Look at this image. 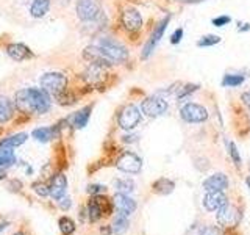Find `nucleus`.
<instances>
[{
    "label": "nucleus",
    "instance_id": "1",
    "mask_svg": "<svg viewBox=\"0 0 250 235\" xmlns=\"http://www.w3.org/2000/svg\"><path fill=\"white\" fill-rule=\"evenodd\" d=\"M16 108L27 115H44L52 107L50 94L42 88H22L14 96Z\"/></svg>",
    "mask_w": 250,
    "mask_h": 235
},
{
    "label": "nucleus",
    "instance_id": "2",
    "mask_svg": "<svg viewBox=\"0 0 250 235\" xmlns=\"http://www.w3.org/2000/svg\"><path fill=\"white\" fill-rule=\"evenodd\" d=\"M77 18L82 22H94L102 18V2L100 0H77L75 3Z\"/></svg>",
    "mask_w": 250,
    "mask_h": 235
},
{
    "label": "nucleus",
    "instance_id": "3",
    "mask_svg": "<svg viewBox=\"0 0 250 235\" xmlns=\"http://www.w3.org/2000/svg\"><path fill=\"white\" fill-rule=\"evenodd\" d=\"M41 88L45 90L47 93L50 94V96H60L61 93L66 91V86H67V77L62 74V72H57V70H53V72H45L41 80Z\"/></svg>",
    "mask_w": 250,
    "mask_h": 235
},
{
    "label": "nucleus",
    "instance_id": "4",
    "mask_svg": "<svg viewBox=\"0 0 250 235\" xmlns=\"http://www.w3.org/2000/svg\"><path fill=\"white\" fill-rule=\"evenodd\" d=\"M97 46L108 55L109 60H111L114 65L116 63H124L128 60V50L113 38H100L97 41Z\"/></svg>",
    "mask_w": 250,
    "mask_h": 235
},
{
    "label": "nucleus",
    "instance_id": "5",
    "mask_svg": "<svg viewBox=\"0 0 250 235\" xmlns=\"http://www.w3.org/2000/svg\"><path fill=\"white\" fill-rule=\"evenodd\" d=\"M180 116H182L183 121L189 124H200L208 119V112L205 107L194 104V102H188L180 110Z\"/></svg>",
    "mask_w": 250,
    "mask_h": 235
},
{
    "label": "nucleus",
    "instance_id": "6",
    "mask_svg": "<svg viewBox=\"0 0 250 235\" xmlns=\"http://www.w3.org/2000/svg\"><path fill=\"white\" fill-rule=\"evenodd\" d=\"M143 119V113L136 105H127L122 112L119 113V118H117V122H119L121 129L124 130H133L136 125Z\"/></svg>",
    "mask_w": 250,
    "mask_h": 235
},
{
    "label": "nucleus",
    "instance_id": "7",
    "mask_svg": "<svg viewBox=\"0 0 250 235\" xmlns=\"http://www.w3.org/2000/svg\"><path fill=\"white\" fill-rule=\"evenodd\" d=\"M169 110V105L166 99L158 97V96H152V97H147L143 100L141 104V112H143L146 116L148 118H158L163 116Z\"/></svg>",
    "mask_w": 250,
    "mask_h": 235
},
{
    "label": "nucleus",
    "instance_id": "8",
    "mask_svg": "<svg viewBox=\"0 0 250 235\" xmlns=\"http://www.w3.org/2000/svg\"><path fill=\"white\" fill-rule=\"evenodd\" d=\"M83 58L86 61H89L91 65H96V66H100V68H109V66L114 65V63L109 60L108 55L102 50L97 44L86 47V49L83 50Z\"/></svg>",
    "mask_w": 250,
    "mask_h": 235
},
{
    "label": "nucleus",
    "instance_id": "9",
    "mask_svg": "<svg viewBox=\"0 0 250 235\" xmlns=\"http://www.w3.org/2000/svg\"><path fill=\"white\" fill-rule=\"evenodd\" d=\"M169 21H170V16H166V18H164V19L158 24V25L155 27V30L152 31L150 38H148V41L146 43L144 49H143V53H141V57H143L144 60L150 57V53L155 50L156 44H158V43L161 41V38H163V35H164V31H166V28H167V25H169Z\"/></svg>",
    "mask_w": 250,
    "mask_h": 235
},
{
    "label": "nucleus",
    "instance_id": "10",
    "mask_svg": "<svg viewBox=\"0 0 250 235\" xmlns=\"http://www.w3.org/2000/svg\"><path fill=\"white\" fill-rule=\"evenodd\" d=\"M121 24L124 28L130 31V33H136L143 28V16L136 10V8H125L121 14Z\"/></svg>",
    "mask_w": 250,
    "mask_h": 235
},
{
    "label": "nucleus",
    "instance_id": "11",
    "mask_svg": "<svg viewBox=\"0 0 250 235\" xmlns=\"http://www.w3.org/2000/svg\"><path fill=\"white\" fill-rule=\"evenodd\" d=\"M117 169H121L124 172H128V174H138L143 168V160L135 152H124L116 162Z\"/></svg>",
    "mask_w": 250,
    "mask_h": 235
},
{
    "label": "nucleus",
    "instance_id": "12",
    "mask_svg": "<svg viewBox=\"0 0 250 235\" xmlns=\"http://www.w3.org/2000/svg\"><path fill=\"white\" fill-rule=\"evenodd\" d=\"M239 221H241V212L234 206L227 204L221 210H217V223L221 226L233 227V226H238Z\"/></svg>",
    "mask_w": 250,
    "mask_h": 235
},
{
    "label": "nucleus",
    "instance_id": "13",
    "mask_svg": "<svg viewBox=\"0 0 250 235\" xmlns=\"http://www.w3.org/2000/svg\"><path fill=\"white\" fill-rule=\"evenodd\" d=\"M202 204L208 212H217L224 206H227L229 201H227V196L224 194V191H207Z\"/></svg>",
    "mask_w": 250,
    "mask_h": 235
},
{
    "label": "nucleus",
    "instance_id": "14",
    "mask_svg": "<svg viewBox=\"0 0 250 235\" xmlns=\"http://www.w3.org/2000/svg\"><path fill=\"white\" fill-rule=\"evenodd\" d=\"M113 204L117 210V213H122V215H127V216L131 215L133 212L136 210V202L125 193H117L113 199Z\"/></svg>",
    "mask_w": 250,
    "mask_h": 235
},
{
    "label": "nucleus",
    "instance_id": "15",
    "mask_svg": "<svg viewBox=\"0 0 250 235\" xmlns=\"http://www.w3.org/2000/svg\"><path fill=\"white\" fill-rule=\"evenodd\" d=\"M6 53H8V57L13 58L14 61H25L33 57V52L30 50V47L22 43L10 44L6 47Z\"/></svg>",
    "mask_w": 250,
    "mask_h": 235
},
{
    "label": "nucleus",
    "instance_id": "16",
    "mask_svg": "<svg viewBox=\"0 0 250 235\" xmlns=\"http://www.w3.org/2000/svg\"><path fill=\"white\" fill-rule=\"evenodd\" d=\"M203 188L207 191H224L225 188H229V177L224 172H216L203 182Z\"/></svg>",
    "mask_w": 250,
    "mask_h": 235
},
{
    "label": "nucleus",
    "instance_id": "17",
    "mask_svg": "<svg viewBox=\"0 0 250 235\" xmlns=\"http://www.w3.org/2000/svg\"><path fill=\"white\" fill-rule=\"evenodd\" d=\"M66 188H67V179L64 174H57L52 179L50 184V196L53 199H61L64 198L66 194Z\"/></svg>",
    "mask_w": 250,
    "mask_h": 235
},
{
    "label": "nucleus",
    "instance_id": "18",
    "mask_svg": "<svg viewBox=\"0 0 250 235\" xmlns=\"http://www.w3.org/2000/svg\"><path fill=\"white\" fill-rule=\"evenodd\" d=\"M16 104L6 96H0V124H5L13 119Z\"/></svg>",
    "mask_w": 250,
    "mask_h": 235
},
{
    "label": "nucleus",
    "instance_id": "19",
    "mask_svg": "<svg viewBox=\"0 0 250 235\" xmlns=\"http://www.w3.org/2000/svg\"><path fill=\"white\" fill-rule=\"evenodd\" d=\"M52 5V0H33L30 5V14L31 18L35 19H41L44 16L49 13Z\"/></svg>",
    "mask_w": 250,
    "mask_h": 235
},
{
    "label": "nucleus",
    "instance_id": "20",
    "mask_svg": "<svg viewBox=\"0 0 250 235\" xmlns=\"http://www.w3.org/2000/svg\"><path fill=\"white\" fill-rule=\"evenodd\" d=\"M27 140H28L27 133H16V135H11V137H8V138L0 141V147L14 149V147H18V146H22Z\"/></svg>",
    "mask_w": 250,
    "mask_h": 235
},
{
    "label": "nucleus",
    "instance_id": "21",
    "mask_svg": "<svg viewBox=\"0 0 250 235\" xmlns=\"http://www.w3.org/2000/svg\"><path fill=\"white\" fill-rule=\"evenodd\" d=\"M91 110H92V107H84L72 116V125L75 129H83L84 125L88 124L89 118H91Z\"/></svg>",
    "mask_w": 250,
    "mask_h": 235
},
{
    "label": "nucleus",
    "instance_id": "22",
    "mask_svg": "<svg viewBox=\"0 0 250 235\" xmlns=\"http://www.w3.org/2000/svg\"><path fill=\"white\" fill-rule=\"evenodd\" d=\"M128 216L127 215H122V213H117L116 215V219L113 221V226H111V232L114 235H122L128 231Z\"/></svg>",
    "mask_w": 250,
    "mask_h": 235
},
{
    "label": "nucleus",
    "instance_id": "23",
    "mask_svg": "<svg viewBox=\"0 0 250 235\" xmlns=\"http://www.w3.org/2000/svg\"><path fill=\"white\" fill-rule=\"evenodd\" d=\"M57 135H58V132L55 127H39L33 130V138L41 141V143H47V141H50Z\"/></svg>",
    "mask_w": 250,
    "mask_h": 235
},
{
    "label": "nucleus",
    "instance_id": "24",
    "mask_svg": "<svg viewBox=\"0 0 250 235\" xmlns=\"http://www.w3.org/2000/svg\"><path fill=\"white\" fill-rule=\"evenodd\" d=\"M14 163H16V155L13 152V149L0 147V169H5Z\"/></svg>",
    "mask_w": 250,
    "mask_h": 235
},
{
    "label": "nucleus",
    "instance_id": "25",
    "mask_svg": "<svg viewBox=\"0 0 250 235\" xmlns=\"http://www.w3.org/2000/svg\"><path fill=\"white\" fill-rule=\"evenodd\" d=\"M175 184L169 179H160L153 184V190L158 194H169L174 191Z\"/></svg>",
    "mask_w": 250,
    "mask_h": 235
},
{
    "label": "nucleus",
    "instance_id": "26",
    "mask_svg": "<svg viewBox=\"0 0 250 235\" xmlns=\"http://www.w3.org/2000/svg\"><path fill=\"white\" fill-rule=\"evenodd\" d=\"M102 75H104V68L96 66V65H91L84 70V78L89 83H96V82L102 80Z\"/></svg>",
    "mask_w": 250,
    "mask_h": 235
},
{
    "label": "nucleus",
    "instance_id": "27",
    "mask_svg": "<svg viewBox=\"0 0 250 235\" xmlns=\"http://www.w3.org/2000/svg\"><path fill=\"white\" fill-rule=\"evenodd\" d=\"M114 188L119 193L128 194L135 190V182H133L131 179H117V180H114Z\"/></svg>",
    "mask_w": 250,
    "mask_h": 235
},
{
    "label": "nucleus",
    "instance_id": "28",
    "mask_svg": "<svg viewBox=\"0 0 250 235\" xmlns=\"http://www.w3.org/2000/svg\"><path fill=\"white\" fill-rule=\"evenodd\" d=\"M246 80L244 75H239V74H227L222 80L224 86H229V88H236V86L242 85Z\"/></svg>",
    "mask_w": 250,
    "mask_h": 235
},
{
    "label": "nucleus",
    "instance_id": "29",
    "mask_svg": "<svg viewBox=\"0 0 250 235\" xmlns=\"http://www.w3.org/2000/svg\"><path fill=\"white\" fill-rule=\"evenodd\" d=\"M88 213H89V219L91 221H97L102 216V206L99 199H91L88 204Z\"/></svg>",
    "mask_w": 250,
    "mask_h": 235
},
{
    "label": "nucleus",
    "instance_id": "30",
    "mask_svg": "<svg viewBox=\"0 0 250 235\" xmlns=\"http://www.w3.org/2000/svg\"><path fill=\"white\" fill-rule=\"evenodd\" d=\"M60 231H61L62 234H64V235L74 234V232H75V223H74L70 218L62 216V218L60 219Z\"/></svg>",
    "mask_w": 250,
    "mask_h": 235
},
{
    "label": "nucleus",
    "instance_id": "31",
    "mask_svg": "<svg viewBox=\"0 0 250 235\" xmlns=\"http://www.w3.org/2000/svg\"><path fill=\"white\" fill-rule=\"evenodd\" d=\"M217 43H221V36H217V35H205V36H202L199 39L197 46L199 47H209V46H214Z\"/></svg>",
    "mask_w": 250,
    "mask_h": 235
},
{
    "label": "nucleus",
    "instance_id": "32",
    "mask_svg": "<svg viewBox=\"0 0 250 235\" xmlns=\"http://www.w3.org/2000/svg\"><path fill=\"white\" fill-rule=\"evenodd\" d=\"M229 152H230V157H231V160L234 162V164L236 166H241V155H239V152H238V147H236V144L233 143V141H230L229 143Z\"/></svg>",
    "mask_w": 250,
    "mask_h": 235
},
{
    "label": "nucleus",
    "instance_id": "33",
    "mask_svg": "<svg viewBox=\"0 0 250 235\" xmlns=\"http://www.w3.org/2000/svg\"><path fill=\"white\" fill-rule=\"evenodd\" d=\"M33 190L39 194V196H49L50 194V187H47L45 184H35Z\"/></svg>",
    "mask_w": 250,
    "mask_h": 235
},
{
    "label": "nucleus",
    "instance_id": "34",
    "mask_svg": "<svg viewBox=\"0 0 250 235\" xmlns=\"http://www.w3.org/2000/svg\"><path fill=\"white\" fill-rule=\"evenodd\" d=\"M199 235H222V231L216 226H207L200 231Z\"/></svg>",
    "mask_w": 250,
    "mask_h": 235
},
{
    "label": "nucleus",
    "instance_id": "35",
    "mask_svg": "<svg viewBox=\"0 0 250 235\" xmlns=\"http://www.w3.org/2000/svg\"><path fill=\"white\" fill-rule=\"evenodd\" d=\"M105 185H99V184H94V185H89L88 188H86V191H88L89 194H100V193H105Z\"/></svg>",
    "mask_w": 250,
    "mask_h": 235
},
{
    "label": "nucleus",
    "instance_id": "36",
    "mask_svg": "<svg viewBox=\"0 0 250 235\" xmlns=\"http://www.w3.org/2000/svg\"><path fill=\"white\" fill-rule=\"evenodd\" d=\"M195 90H197V85H188V86H185V88L177 94V97H178V99H183V97L188 96V94L192 93V91H195Z\"/></svg>",
    "mask_w": 250,
    "mask_h": 235
},
{
    "label": "nucleus",
    "instance_id": "37",
    "mask_svg": "<svg viewBox=\"0 0 250 235\" xmlns=\"http://www.w3.org/2000/svg\"><path fill=\"white\" fill-rule=\"evenodd\" d=\"M231 19H230V16H219V18H214L213 19V24L216 27H224V25H227Z\"/></svg>",
    "mask_w": 250,
    "mask_h": 235
},
{
    "label": "nucleus",
    "instance_id": "38",
    "mask_svg": "<svg viewBox=\"0 0 250 235\" xmlns=\"http://www.w3.org/2000/svg\"><path fill=\"white\" fill-rule=\"evenodd\" d=\"M182 36H183V28H177L174 31V35H172V38H170V43L172 44L180 43V41H182Z\"/></svg>",
    "mask_w": 250,
    "mask_h": 235
},
{
    "label": "nucleus",
    "instance_id": "39",
    "mask_svg": "<svg viewBox=\"0 0 250 235\" xmlns=\"http://www.w3.org/2000/svg\"><path fill=\"white\" fill-rule=\"evenodd\" d=\"M58 204H60V207H61L62 210H67V209L70 207V199H69V198H61Z\"/></svg>",
    "mask_w": 250,
    "mask_h": 235
},
{
    "label": "nucleus",
    "instance_id": "40",
    "mask_svg": "<svg viewBox=\"0 0 250 235\" xmlns=\"http://www.w3.org/2000/svg\"><path fill=\"white\" fill-rule=\"evenodd\" d=\"M241 100L244 102V105L250 108V90L246 91V93H242V96H241Z\"/></svg>",
    "mask_w": 250,
    "mask_h": 235
},
{
    "label": "nucleus",
    "instance_id": "41",
    "mask_svg": "<svg viewBox=\"0 0 250 235\" xmlns=\"http://www.w3.org/2000/svg\"><path fill=\"white\" fill-rule=\"evenodd\" d=\"M122 141L124 143H135V141H138V135H125Z\"/></svg>",
    "mask_w": 250,
    "mask_h": 235
},
{
    "label": "nucleus",
    "instance_id": "42",
    "mask_svg": "<svg viewBox=\"0 0 250 235\" xmlns=\"http://www.w3.org/2000/svg\"><path fill=\"white\" fill-rule=\"evenodd\" d=\"M183 3H200V2H205V0H180Z\"/></svg>",
    "mask_w": 250,
    "mask_h": 235
},
{
    "label": "nucleus",
    "instance_id": "43",
    "mask_svg": "<svg viewBox=\"0 0 250 235\" xmlns=\"http://www.w3.org/2000/svg\"><path fill=\"white\" fill-rule=\"evenodd\" d=\"M5 172H3V169H0V180H2V179H5Z\"/></svg>",
    "mask_w": 250,
    "mask_h": 235
},
{
    "label": "nucleus",
    "instance_id": "44",
    "mask_svg": "<svg viewBox=\"0 0 250 235\" xmlns=\"http://www.w3.org/2000/svg\"><path fill=\"white\" fill-rule=\"evenodd\" d=\"M5 227H6V223H5V224H0V231H3Z\"/></svg>",
    "mask_w": 250,
    "mask_h": 235
},
{
    "label": "nucleus",
    "instance_id": "45",
    "mask_svg": "<svg viewBox=\"0 0 250 235\" xmlns=\"http://www.w3.org/2000/svg\"><path fill=\"white\" fill-rule=\"evenodd\" d=\"M246 182H247V187L250 188V177H247V180H246Z\"/></svg>",
    "mask_w": 250,
    "mask_h": 235
},
{
    "label": "nucleus",
    "instance_id": "46",
    "mask_svg": "<svg viewBox=\"0 0 250 235\" xmlns=\"http://www.w3.org/2000/svg\"><path fill=\"white\" fill-rule=\"evenodd\" d=\"M14 235H23V234H22V232H16Z\"/></svg>",
    "mask_w": 250,
    "mask_h": 235
}]
</instances>
